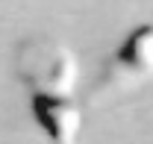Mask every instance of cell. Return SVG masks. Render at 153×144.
<instances>
[{"label": "cell", "mask_w": 153, "mask_h": 144, "mask_svg": "<svg viewBox=\"0 0 153 144\" xmlns=\"http://www.w3.org/2000/svg\"><path fill=\"white\" fill-rule=\"evenodd\" d=\"M153 79V21L135 27L112 53L103 59L88 97L100 103L118 94L138 91Z\"/></svg>", "instance_id": "7a4b0ae2"}, {"label": "cell", "mask_w": 153, "mask_h": 144, "mask_svg": "<svg viewBox=\"0 0 153 144\" xmlns=\"http://www.w3.org/2000/svg\"><path fill=\"white\" fill-rule=\"evenodd\" d=\"M30 115L50 144H79L82 109L74 94H30Z\"/></svg>", "instance_id": "3957f363"}, {"label": "cell", "mask_w": 153, "mask_h": 144, "mask_svg": "<svg viewBox=\"0 0 153 144\" xmlns=\"http://www.w3.org/2000/svg\"><path fill=\"white\" fill-rule=\"evenodd\" d=\"M15 79L30 94H74L79 82V59L59 38L27 36L12 53Z\"/></svg>", "instance_id": "6da1fadb"}]
</instances>
